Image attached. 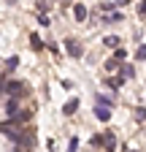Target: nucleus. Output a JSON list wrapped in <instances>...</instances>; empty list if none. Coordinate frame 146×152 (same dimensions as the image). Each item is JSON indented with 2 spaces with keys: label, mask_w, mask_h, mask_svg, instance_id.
Returning <instances> with one entry per match:
<instances>
[{
  "label": "nucleus",
  "mask_w": 146,
  "mask_h": 152,
  "mask_svg": "<svg viewBox=\"0 0 146 152\" xmlns=\"http://www.w3.org/2000/svg\"><path fill=\"white\" fill-rule=\"evenodd\" d=\"M65 3H73V0H65Z\"/></svg>",
  "instance_id": "nucleus-15"
},
{
  "label": "nucleus",
  "mask_w": 146,
  "mask_h": 152,
  "mask_svg": "<svg viewBox=\"0 0 146 152\" xmlns=\"http://www.w3.org/2000/svg\"><path fill=\"white\" fill-rule=\"evenodd\" d=\"M116 65H119V60H114V57L106 60V71H116Z\"/></svg>",
  "instance_id": "nucleus-9"
},
{
  "label": "nucleus",
  "mask_w": 146,
  "mask_h": 152,
  "mask_svg": "<svg viewBox=\"0 0 146 152\" xmlns=\"http://www.w3.org/2000/svg\"><path fill=\"white\" fill-rule=\"evenodd\" d=\"M103 44L111 46V49H116V46H119V38H116V35H108V38H103Z\"/></svg>",
  "instance_id": "nucleus-7"
},
{
  "label": "nucleus",
  "mask_w": 146,
  "mask_h": 152,
  "mask_svg": "<svg viewBox=\"0 0 146 152\" xmlns=\"http://www.w3.org/2000/svg\"><path fill=\"white\" fill-rule=\"evenodd\" d=\"M100 141L106 144V149H108V152H114V149H116V136H114V133H106Z\"/></svg>",
  "instance_id": "nucleus-4"
},
{
  "label": "nucleus",
  "mask_w": 146,
  "mask_h": 152,
  "mask_svg": "<svg viewBox=\"0 0 146 152\" xmlns=\"http://www.w3.org/2000/svg\"><path fill=\"white\" fill-rule=\"evenodd\" d=\"M95 117L103 120V122L111 120V109H108V103H98V106H95Z\"/></svg>",
  "instance_id": "nucleus-1"
},
{
  "label": "nucleus",
  "mask_w": 146,
  "mask_h": 152,
  "mask_svg": "<svg viewBox=\"0 0 146 152\" xmlns=\"http://www.w3.org/2000/svg\"><path fill=\"white\" fill-rule=\"evenodd\" d=\"M141 14H146V0H143V3H141Z\"/></svg>",
  "instance_id": "nucleus-14"
},
{
  "label": "nucleus",
  "mask_w": 146,
  "mask_h": 152,
  "mask_svg": "<svg viewBox=\"0 0 146 152\" xmlns=\"http://www.w3.org/2000/svg\"><path fill=\"white\" fill-rule=\"evenodd\" d=\"M3 90H6L8 95H19L25 87H22V82H14V79H11V82H6V87H3Z\"/></svg>",
  "instance_id": "nucleus-3"
},
{
  "label": "nucleus",
  "mask_w": 146,
  "mask_h": 152,
  "mask_svg": "<svg viewBox=\"0 0 146 152\" xmlns=\"http://www.w3.org/2000/svg\"><path fill=\"white\" fill-rule=\"evenodd\" d=\"M76 109H79V101L73 98V101H68V103H65V109H62V111H65V114H73Z\"/></svg>",
  "instance_id": "nucleus-5"
},
{
  "label": "nucleus",
  "mask_w": 146,
  "mask_h": 152,
  "mask_svg": "<svg viewBox=\"0 0 146 152\" xmlns=\"http://www.w3.org/2000/svg\"><path fill=\"white\" fill-rule=\"evenodd\" d=\"M16 65H19V57H11V60L6 63V68H8V71H11V68H16Z\"/></svg>",
  "instance_id": "nucleus-12"
},
{
  "label": "nucleus",
  "mask_w": 146,
  "mask_h": 152,
  "mask_svg": "<svg viewBox=\"0 0 146 152\" xmlns=\"http://www.w3.org/2000/svg\"><path fill=\"white\" fill-rule=\"evenodd\" d=\"M30 46L33 49H43V41H41L38 35H30Z\"/></svg>",
  "instance_id": "nucleus-8"
},
{
  "label": "nucleus",
  "mask_w": 146,
  "mask_h": 152,
  "mask_svg": "<svg viewBox=\"0 0 146 152\" xmlns=\"http://www.w3.org/2000/svg\"><path fill=\"white\" fill-rule=\"evenodd\" d=\"M114 60H124V49H119V46H116V54H114Z\"/></svg>",
  "instance_id": "nucleus-13"
},
{
  "label": "nucleus",
  "mask_w": 146,
  "mask_h": 152,
  "mask_svg": "<svg viewBox=\"0 0 146 152\" xmlns=\"http://www.w3.org/2000/svg\"><path fill=\"white\" fill-rule=\"evenodd\" d=\"M133 73H135V71H133V65H124V68H122V76H124V79H130Z\"/></svg>",
  "instance_id": "nucleus-10"
},
{
  "label": "nucleus",
  "mask_w": 146,
  "mask_h": 152,
  "mask_svg": "<svg viewBox=\"0 0 146 152\" xmlns=\"http://www.w3.org/2000/svg\"><path fill=\"white\" fill-rule=\"evenodd\" d=\"M65 49H68V54H70V57H81V46L73 41V38H68V41H65Z\"/></svg>",
  "instance_id": "nucleus-2"
},
{
  "label": "nucleus",
  "mask_w": 146,
  "mask_h": 152,
  "mask_svg": "<svg viewBox=\"0 0 146 152\" xmlns=\"http://www.w3.org/2000/svg\"><path fill=\"white\" fill-rule=\"evenodd\" d=\"M135 60H146V46H138V52H135Z\"/></svg>",
  "instance_id": "nucleus-11"
},
{
  "label": "nucleus",
  "mask_w": 146,
  "mask_h": 152,
  "mask_svg": "<svg viewBox=\"0 0 146 152\" xmlns=\"http://www.w3.org/2000/svg\"><path fill=\"white\" fill-rule=\"evenodd\" d=\"M73 14H76L79 22H84V19H87V8H84V6H76V8H73Z\"/></svg>",
  "instance_id": "nucleus-6"
}]
</instances>
